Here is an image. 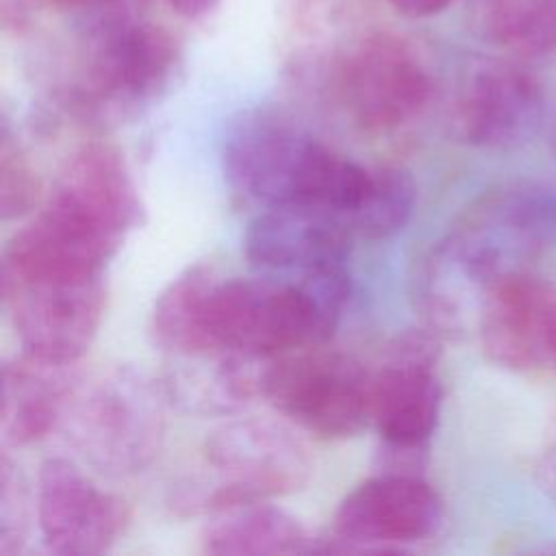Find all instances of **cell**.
<instances>
[{"mask_svg":"<svg viewBox=\"0 0 556 556\" xmlns=\"http://www.w3.org/2000/svg\"><path fill=\"white\" fill-rule=\"evenodd\" d=\"M556 245V182L519 180L480 195L428 256L419 304L439 332H460L500 280L532 271Z\"/></svg>","mask_w":556,"mask_h":556,"instance_id":"obj_1","label":"cell"},{"mask_svg":"<svg viewBox=\"0 0 556 556\" xmlns=\"http://www.w3.org/2000/svg\"><path fill=\"white\" fill-rule=\"evenodd\" d=\"M228 187L265 206L321 204L352 217L371 169L334 152L317 137L274 113H252L224 141ZM352 224V222H350Z\"/></svg>","mask_w":556,"mask_h":556,"instance_id":"obj_2","label":"cell"},{"mask_svg":"<svg viewBox=\"0 0 556 556\" xmlns=\"http://www.w3.org/2000/svg\"><path fill=\"white\" fill-rule=\"evenodd\" d=\"M350 298L345 263L298 271L295 280H217L208 304L215 345L248 358H274L324 343Z\"/></svg>","mask_w":556,"mask_h":556,"instance_id":"obj_3","label":"cell"},{"mask_svg":"<svg viewBox=\"0 0 556 556\" xmlns=\"http://www.w3.org/2000/svg\"><path fill=\"white\" fill-rule=\"evenodd\" d=\"M78 48L61 102L76 117L122 122L156 102L180 70L174 35L141 15L76 26Z\"/></svg>","mask_w":556,"mask_h":556,"instance_id":"obj_4","label":"cell"},{"mask_svg":"<svg viewBox=\"0 0 556 556\" xmlns=\"http://www.w3.org/2000/svg\"><path fill=\"white\" fill-rule=\"evenodd\" d=\"M167 404L172 400L163 380L117 365L78 382L61 426L93 469L111 476L137 473L163 447Z\"/></svg>","mask_w":556,"mask_h":556,"instance_id":"obj_5","label":"cell"},{"mask_svg":"<svg viewBox=\"0 0 556 556\" xmlns=\"http://www.w3.org/2000/svg\"><path fill=\"white\" fill-rule=\"evenodd\" d=\"M202 478L182 486L178 504L187 513H222L267 502L302 489L313 460L295 432L265 417H243L215 428L202 443Z\"/></svg>","mask_w":556,"mask_h":556,"instance_id":"obj_6","label":"cell"},{"mask_svg":"<svg viewBox=\"0 0 556 556\" xmlns=\"http://www.w3.org/2000/svg\"><path fill=\"white\" fill-rule=\"evenodd\" d=\"M321 345L267 358L261 395L304 432L348 439L369 424V369Z\"/></svg>","mask_w":556,"mask_h":556,"instance_id":"obj_7","label":"cell"},{"mask_svg":"<svg viewBox=\"0 0 556 556\" xmlns=\"http://www.w3.org/2000/svg\"><path fill=\"white\" fill-rule=\"evenodd\" d=\"M2 302L26 352L76 363L98 334L104 274L22 269L0 265Z\"/></svg>","mask_w":556,"mask_h":556,"instance_id":"obj_8","label":"cell"},{"mask_svg":"<svg viewBox=\"0 0 556 556\" xmlns=\"http://www.w3.org/2000/svg\"><path fill=\"white\" fill-rule=\"evenodd\" d=\"M441 402L434 341L421 332L404 334L369 369V424L382 439L384 473L419 476Z\"/></svg>","mask_w":556,"mask_h":556,"instance_id":"obj_9","label":"cell"},{"mask_svg":"<svg viewBox=\"0 0 556 556\" xmlns=\"http://www.w3.org/2000/svg\"><path fill=\"white\" fill-rule=\"evenodd\" d=\"M334 89L354 126L384 135L426 109L432 76L408 41L391 33H371L339 61Z\"/></svg>","mask_w":556,"mask_h":556,"instance_id":"obj_10","label":"cell"},{"mask_svg":"<svg viewBox=\"0 0 556 556\" xmlns=\"http://www.w3.org/2000/svg\"><path fill=\"white\" fill-rule=\"evenodd\" d=\"M443 521L441 495L413 473H380L350 491L321 552H395L432 536Z\"/></svg>","mask_w":556,"mask_h":556,"instance_id":"obj_11","label":"cell"},{"mask_svg":"<svg viewBox=\"0 0 556 556\" xmlns=\"http://www.w3.org/2000/svg\"><path fill=\"white\" fill-rule=\"evenodd\" d=\"M37 517L41 539L52 554L96 556L119 539L128 508L72 460L48 458L39 467Z\"/></svg>","mask_w":556,"mask_h":556,"instance_id":"obj_12","label":"cell"},{"mask_svg":"<svg viewBox=\"0 0 556 556\" xmlns=\"http://www.w3.org/2000/svg\"><path fill=\"white\" fill-rule=\"evenodd\" d=\"M556 319V285L534 271L500 280L484 295L476 332L482 352L510 371H532L549 363Z\"/></svg>","mask_w":556,"mask_h":556,"instance_id":"obj_13","label":"cell"},{"mask_svg":"<svg viewBox=\"0 0 556 556\" xmlns=\"http://www.w3.org/2000/svg\"><path fill=\"white\" fill-rule=\"evenodd\" d=\"M541 83L517 63H489L471 74L458 102L460 135L476 148L515 150L545 126Z\"/></svg>","mask_w":556,"mask_h":556,"instance_id":"obj_14","label":"cell"},{"mask_svg":"<svg viewBox=\"0 0 556 556\" xmlns=\"http://www.w3.org/2000/svg\"><path fill=\"white\" fill-rule=\"evenodd\" d=\"M354 228L345 213L321 204L265 206L243 237L252 265L278 271H306L345 263Z\"/></svg>","mask_w":556,"mask_h":556,"instance_id":"obj_15","label":"cell"},{"mask_svg":"<svg viewBox=\"0 0 556 556\" xmlns=\"http://www.w3.org/2000/svg\"><path fill=\"white\" fill-rule=\"evenodd\" d=\"M48 204L122 241L143 219L139 191L124 156L102 141L80 146L65 161Z\"/></svg>","mask_w":556,"mask_h":556,"instance_id":"obj_16","label":"cell"},{"mask_svg":"<svg viewBox=\"0 0 556 556\" xmlns=\"http://www.w3.org/2000/svg\"><path fill=\"white\" fill-rule=\"evenodd\" d=\"M80 382L76 363L22 352L2 365L0 434L4 445H28L63 424Z\"/></svg>","mask_w":556,"mask_h":556,"instance_id":"obj_17","label":"cell"},{"mask_svg":"<svg viewBox=\"0 0 556 556\" xmlns=\"http://www.w3.org/2000/svg\"><path fill=\"white\" fill-rule=\"evenodd\" d=\"M202 552L215 556L317 554L321 539L313 536L293 515L267 502L241 504L211 515L204 526Z\"/></svg>","mask_w":556,"mask_h":556,"instance_id":"obj_18","label":"cell"},{"mask_svg":"<svg viewBox=\"0 0 556 556\" xmlns=\"http://www.w3.org/2000/svg\"><path fill=\"white\" fill-rule=\"evenodd\" d=\"M219 278L208 265H193L178 274L154 300L148 334L172 358H193L224 352L208 328V304Z\"/></svg>","mask_w":556,"mask_h":556,"instance_id":"obj_19","label":"cell"},{"mask_svg":"<svg viewBox=\"0 0 556 556\" xmlns=\"http://www.w3.org/2000/svg\"><path fill=\"white\" fill-rule=\"evenodd\" d=\"M482 35L517 61L556 52V0H478Z\"/></svg>","mask_w":556,"mask_h":556,"instance_id":"obj_20","label":"cell"},{"mask_svg":"<svg viewBox=\"0 0 556 556\" xmlns=\"http://www.w3.org/2000/svg\"><path fill=\"white\" fill-rule=\"evenodd\" d=\"M417 187L400 167H374L350 222L356 239L378 241L400 232L415 211Z\"/></svg>","mask_w":556,"mask_h":556,"instance_id":"obj_21","label":"cell"},{"mask_svg":"<svg viewBox=\"0 0 556 556\" xmlns=\"http://www.w3.org/2000/svg\"><path fill=\"white\" fill-rule=\"evenodd\" d=\"M39 195L37 174L20 148V143L11 137V128L2 124V143H0V213L2 219H17L26 215Z\"/></svg>","mask_w":556,"mask_h":556,"instance_id":"obj_22","label":"cell"},{"mask_svg":"<svg viewBox=\"0 0 556 556\" xmlns=\"http://www.w3.org/2000/svg\"><path fill=\"white\" fill-rule=\"evenodd\" d=\"M28 530L26 486L17 467L2 454L0 460V556H13L24 549Z\"/></svg>","mask_w":556,"mask_h":556,"instance_id":"obj_23","label":"cell"},{"mask_svg":"<svg viewBox=\"0 0 556 556\" xmlns=\"http://www.w3.org/2000/svg\"><path fill=\"white\" fill-rule=\"evenodd\" d=\"M146 0H50V4L70 15L74 26H87L113 17L139 15Z\"/></svg>","mask_w":556,"mask_h":556,"instance_id":"obj_24","label":"cell"},{"mask_svg":"<svg viewBox=\"0 0 556 556\" xmlns=\"http://www.w3.org/2000/svg\"><path fill=\"white\" fill-rule=\"evenodd\" d=\"M43 2L50 4V0H2L0 4L2 24L15 30L24 28L30 22L33 11H37V7H41Z\"/></svg>","mask_w":556,"mask_h":556,"instance_id":"obj_25","label":"cell"},{"mask_svg":"<svg viewBox=\"0 0 556 556\" xmlns=\"http://www.w3.org/2000/svg\"><path fill=\"white\" fill-rule=\"evenodd\" d=\"M384 2L406 17H432L443 13L454 0H384Z\"/></svg>","mask_w":556,"mask_h":556,"instance_id":"obj_26","label":"cell"},{"mask_svg":"<svg viewBox=\"0 0 556 556\" xmlns=\"http://www.w3.org/2000/svg\"><path fill=\"white\" fill-rule=\"evenodd\" d=\"M536 482L539 489L556 504V441L545 447L536 463Z\"/></svg>","mask_w":556,"mask_h":556,"instance_id":"obj_27","label":"cell"},{"mask_svg":"<svg viewBox=\"0 0 556 556\" xmlns=\"http://www.w3.org/2000/svg\"><path fill=\"white\" fill-rule=\"evenodd\" d=\"M169 7L187 20H198L219 4V0H167Z\"/></svg>","mask_w":556,"mask_h":556,"instance_id":"obj_28","label":"cell"},{"mask_svg":"<svg viewBox=\"0 0 556 556\" xmlns=\"http://www.w3.org/2000/svg\"><path fill=\"white\" fill-rule=\"evenodd\" d=\"M547 128H549V150H552V154L556 159V109L552 113V119H549Z\"/></svg>","mask_w":556,"mask_h":556,"instance_id":"obj_29","label":"cell"},{"mask_svg":"<svg viewBox=\"0 0 556 556\" xmlns=\"http://www.w3.org/2000/svg\"><path fill=\"white\" fill-rule=\"evenodd\" d=\"M549 365L556 369V319H554V328H552V337H549Z\"/></svg>","mask_w":556,"mask_h":556,"instance_id":"obj_30","label":"cell"}]
</instances>
